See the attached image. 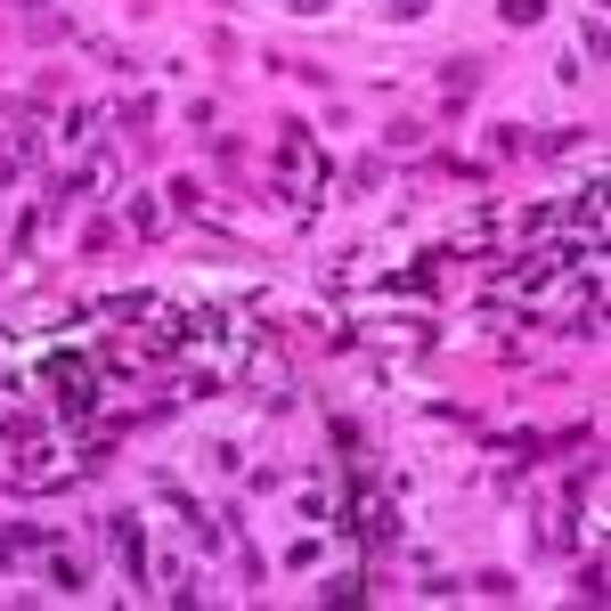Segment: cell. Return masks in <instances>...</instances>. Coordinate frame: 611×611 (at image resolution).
Listing matches in <instances>:
<instances>
[{
  "mask_svg": "<svg viewBox=\"0 0 611 611\" xmlns=\"http://www.w3.org/2000/svg\"><path fill=\"white\" fill-rule=\"evenodd\" d=\"M278 187L286 196H310V187H319V147H310L302 122H286V139H278Z\"/></svg>",
  "mask_w": 611,
  "mask_h": 611,
  "instance_id": "1",
  "label": "cell"
},
{
  "mask_svg": "<svg viewBox=\"0 0 611 611\" xmlns=\"http://www.w3.org/2000/svg\"><path fill=\"white\" fill-rule=\"evenodd\" d=\"M50 392H57V408L82 425V416H90V399H98V367H90V360H57V367H50Z\"/></svg>",
  "mask_w": 611,
  "mask_h": 611,
  "instance_id": "2",
  "label": "cell"
},
{
  "mask_svg": "<svg viewBox=\"0 0 611 611\" xmlns=\"http://www.w3.org/2000/svg\"><path fill=\"white\" fill-rule=\"evenodd\" d=\"M107 546H115V562H122V579L139 587V579H147V522H139V514H115V522H107Z\"/></svg>",
  "mask_w": 611,
  "mask_h": 611,
  "instance_id": "3",
  "label": "cell"
},
{
  "mask_svg": "<svg viewBox=\"0 0 611 611\" xmlns=\"http://www.w3.org/2000/svg\"><path fill=\"white\" fill-rule=\"evenodd\" d=\"M319 596H326V603H360V596H367V579H360V571H343V579H326Z\"/></svg>",
  "mask_w": 611,
  "mask_h": 611,
  "instance_id": "4",
  "label": "cell"
},
{
  "mask_svg": "<svg viewBox=\"0 0 611 611\" xmlns=\"http://www.w3.org/2000/svg\"><path fill=\"white\" fill-rule=\"evenodd\" d=\"M497 17H505V25H538L546 0H497Z\"/></svg>",
  "mask_w": 611,
  "mask_h": 611,
  "instance_id": "5",
  "label": "cell"
},
{
  "mask_svg": "<svg viewBox=\"0 0 611 611\" xmlns=\"http://www.w3.org/2000/svg\"><path fill=\"white\" fill-rule=\"evenodd\" d=\"M50 587H66V596H82V562H74V555H57V562H50Z\"/></svg>",
  "mask_w": 611,
  "mask_h": 611,
  "instance_id": "6",
  "label": "cell"
},
{
  "mask_svg": "<svg viewBox=\"0 0 611 611\" xmlns=\"http://www.w3.org/2000/svg\"><path fill=\"white\" fill-rule=\"evenodd\" d=\"M425 9H432V0H384V17H399V25H416Z\"/></svg>",
  "mask_w": 611,
  "mask_h": 611,
  "instance_id": "7",
  "label": "cell"
},
{
  "mask_svg": "<svg viewBox=\"0 0 611 611\" xmlns=\"http://www.w3.org/2000/svg\"><path fill=\"white\" fill-rule=\"evenodd\" d=\"M25 9H50V0H25Z\"/></svg>",
  "mask_w": 611,
  "mask_h": 611,
  "instance_id": "8",
  "label": "cell"
}]
</instances>
